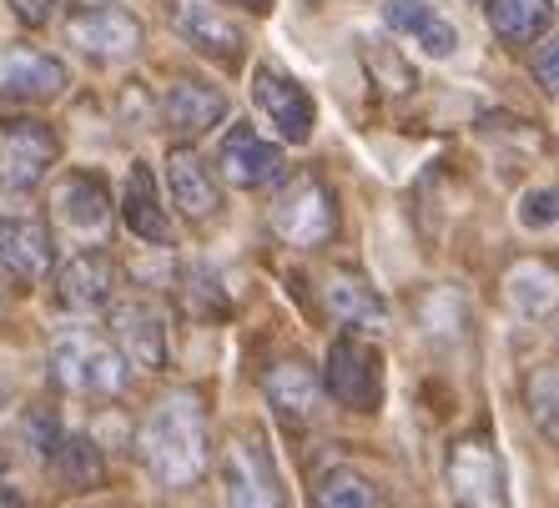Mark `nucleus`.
Returning a JSON list of instances; mask_svg holds the SVG:
<instances>
[{"label":"nucleus","instance_id":"nucleus-14","mask_svg":"<svg viewBox=\"0 0 559 508\" xmlns=\"http://www.w3.org/2000/svg\"><path fill=\"white\" fill-rule=\"evenodd\" d=\"M111 338H117V352L127 363H142L152 373L167 367V323L152 302H117L111 307Z\"/></svg>","mask_w":559,"mask_h":508},{"label":"nucleus","instance_id":"nucleus-21","mask_svg":"<svg viewBox=\"0 0 559 508\" xmlns=\"http://www.w3.org/2000/svg\"><path fill=\"white\" fill-rule=\"evenodd\" d=\"M56 262V242L51 232L31 217H5L0 222V267L21 282H40V277L51 273Z\"/></svg>","mask_w":559,"mask_h":508},{"label":"nucleus","instance_id":"nucleus-3","mask_svg":"<svg viewBox=\"0 0 559 508\" xmlns=\"http://www.w3.org/2000/svg\"><path fill=\"white\" fill-rule=\"evenodd\" d=\"M222 504L227 508H287L273 448L258 428H237L222 448Z\"/></svg>","mask_w":559,"mask_h":508},{"label":"nucleus","instance_id":"nucleus-36","mask_svg":"<svg viewBox=\"0 0 559 508\" xmlns=\"http://www.w3.org/2000/svg\"><path fill=\"white\" fill-rule=\"evenodd\" d=\"M5 403H11V383L0 378V408H5Z\"/></svg>","mask_w":559,"mask_h":508},{"label":"nucleus","instance_id":"nucleus-37","mask_svg":"<svg viewBox=\"0 0 559 508\" xmlns=\"http://www.w3.org/2000/svg\"><path fill=\"white\" fill-rule=\"evenodd\" d=\"M0 469H5V458H0Z\"/></svg>","mask_w":559,"mask_h":508},{"label":"nucleus","instance_id":"nucleus-24","mask_svg":"<svg viewBox=\"0 0 559 508\" xmlns=\"http://www.w3.org/2000/svg\"><path fill=\"white\" fill-rule=\"evenodd\" d=\"M484 15H489V31H495L504 46L524 51V46L549 36V26H555V0H484Z\"/></svg>","mask_w":559,"mask_h":508},{"label":"nucleus","instance_id":"nucleus-25","mask_svg":"<svg viewBox=\"0 0 559 508\" xmlns=\"http://www.w3.org/2000/svg\"><path fill=\"white\" fill-rule=\"evenodd\" d=\"M418 327H424L433 342H443V348H449L454 338H464V332H468L464 298H459L454 287H429V292L418 298Z\"/></svg>","mask_w":559,"mask_h":508},{"label":"nucleus","instance_id":"nucleus-15","mask_svg":"<svg viewBox=\"0 0 559 508\" xmlns=\"http://www.w3.org/2000/svg\"><path fill=\"white\" fill-rule=\"evenodd\" d=\"M504 302L520 317H549L559 313V262L545 252L514 257L504 267Z\"/></svg>","mask_w":559,"mask_h":508},{"label":"nucleus","instance_id":"nucleus-16","mask_svg":"<svg viewBox=\"0 0 559 508\" xmlns=\"http://www.w3.org/2000/svg\"><path fill=\"white\" fill-rule=\"evenodd\" d=\"M262 398L287 418V423H312L318 408H323V383L302 358H277L267 373H262Z\"/></svg>","mask_w":559,"mask_h":508},{"label":"nucleus","instance_id":"nucleus-2","mask_svg":"<svg viewBox=\"0 0 559 508\" xmlns=\"http://www.w3.org/2000/svg\"><path fill=\"white\" fill-rule=\"evenodd\" d=\"M267 222H273L277 242L312 252L338 237V196H333V186L318 171H298V177H287L277 186L273 207H267Z\"/></svg>","mask_w":559,"mask_h":508},{"label":"nucleus","instance_id":"nucleus-28","mask_svg":"<svg viewBox=\"0 0 559 508\" xmlns=\"http://www.w3.org/2000/svg\"><path fill=\"white\" fill-rule=\"evenodd\" d=\"M312 508H378V488L358 469H328L312 483Z\"/></svg>","mask_w":559,"mask_h":508},{"label":"nucleus","instance_id":"nucleus-30","mask_svg":"<svg viewBox=\"0 0 559 508\" xmlns=\"http://www.w3.org/2000/svg\"><path fill=\"white\" fill-rule=\"evenodd\" d=\"M368 71H373V76L383 71V76H389V81H383L389 92H414V86H418V76L408 71L404 61H399V51H393V46H378V51H368Z\"/></svg>","mask_w":559,"mask_h":508},{"label":"nucleus","instance_id":"nucleus-1","mask_svg":"<svg viewBox=\"0 0 559 508\" xmlns=\"http://www.w3.org/2000/svg\"><path fill=\"white\" fill-rule=\"evenodd\" d=\"M142 463L162 488H192L207 473L212 433L197 392H167L142 423Z\"/></svg>","mask_w":559,"mask_h":508},{"label":"nucleus","instance_id":"nucleus-5","mask_svg":"<svg viewBox=\"0 0 559 508\" xmlns=\"http://www.w3.org/2000/svg\"><path fill=\"white\" fill-rule=\"evenodd\" d=\"M51 373L61 388L92 398H121L131 383V363L96 332H66L51 348Z\"/></svg>","mask_w":559,"mask_h":508},{"label":"nucleus","instance_id":"nucleus-10","mask_svg":"<svg viewBox=\"0 0 559 508\" xmlns=\"http://www.w3.org/2000/svg\"><path fill=\"white\" fill-rule=\"evenodd\" d=\"M171 26L192 51H202L217 65H242L248 56V36L217 0H171Z\"/></svg>","mask_w":559,"mask_h":508},{"label":"nucleus","instance_id":"nucleus-8","mask_svg":"<svg viewBox=\"0 0 559 508\" xmlns=\"http://www.w3.org/2000/svg\"><path fill=\"white\" fill-rule=\"evenodd\" d=\"M66 40L86 51L92 61H131V56L142 51V21L117 5V0H96V5H76V11L66 15Z\"/></svg>","mask_w":559,"mask_h":508},{"label":"nucleus","instance_id":"nucleus-13","mask_svg":"<svg viewBox=\"0 0 559 508\" xmlns=\"http://www.w3.org/2000/svg\"><path fill=\"white\" fill-rule=\"evenodd\" d=\"M217 171L237 192L267 186L273 177H283V146L262 142L258 131H252V121H233V131H227L217 146Z\"/></svg>","mask_w":559,"mask_h":508},{"label":"nucleus","instance_id":"nucleus-6","mask_svg":"<svg viewBox=\"0 0 559 508\" xmlns=\"http://www.w3.org/2000/svg\"><path fill=\"white\" fill-rule=\"evenodd\" d=\"M328 398L353 413H378L383 408V352L368 338H353V332H338L333 348H328L323 378Z\"/></svg>","mask_w":559,"mask_h":508},{"label":"nucleus","instance_id":"nucleus-18","mask_svg":"<svg viewBox=\"0 0 559 508\" xmlns=\"http://www.w3.org/2000/svg\"><path fill=\"white\" fill-rule=\"evenodd\" d=\"M167 192H171V202L192 217V222H212V217L222 211L217 182H212L207 161L197 157L192 146H171L167 152Z\"/></svg>","mask_w":559,"mask_h":508},{"label":"nucleus","instance_id":"nucleus-23","mask_svg":"<svg viewBox=\"0 0 559 508\" xmlns=\"http://www.w3.org/2000/svg\"><path fill=\"white\" fill-rule=\"evenodd\" d=\"M121 217H127L131 237H142L146 247H167L171 242L167 207H162V196H156V177L146 161H131L127 192H121Z\"/></svg>","mask_w":559,"mask_h":508},{"label":"nucleus","instance_id":"nucleus-12","mask_svg":"<svg viewBox=\"0 0 559 508\" xmlns=\"http://www.w3.org/2000/svg\"><path fill=\"white\" fill-rule=\"evenodd\" d=\"M323 298H328V307H333V317L348 327L353 338H383L389 323H393L383 292H378L358 267H333L328 282H323Z\"/></svg>","mask_w":559,"mask_h":508},{"label":"nucleus","instance_id":"nucleus-9","mask_svg":"<svg viewBox=\"0 0 559 508\" xmlns=\"http://www.w3.org/2000/svg\"><path fill=\"white\" fill-rule=\"evenodd\" d=\"M252 106L277 126V136L293 146L312 142V121H318V106H312L308 86L293 81L277 65H252Z\"/></svg>","mask_w":559,"mask_h":508},{"label":"nucleus","instance_id":"nucleus-35","mask_svg":"<svg viewBox=\"0 0 559 508\" xmlns=\"http://www.w3.org/2000/svg\"><path fill=\"white\" fill-rule=\"evenodd\" d=\"M0 508H26V504H21V494H11V488H0Z\"/></svg>","mask_w":559,"mask_h":508},{"label":"nucleus","instance_id":"nucleus-17","mask_svg":"<svg viewBox=\"0 0 559 508\" xmlns=\"http://www.w3.org/2000/svg\"><path fill=\"white\" fill-rule=\"evenodd\" d=\"M162 117L177 136H202V131L222 126L227 121V92L212 86V81H197V76H177L167 92V106Z\"/></svg>","mask_w":559,"mask_h":508},{"label":"nucleus","instance_id":"nucleus-29","mask_svg":"<svg viewBox=\"0 0 559 508\" xmlns=\"http://www.w3.org/2000/svg\"><path fill=\"white\" fill-rule=\"evenodd\" d=\"M520 227L524 232H545V227H559V186H534L520 202Z\"/></svg>","mask_w":559,"mask_h":508},{"label":"nucleus","instance_id":"nucleus-19","mask_svg":"<svg viewBox=\"0 0 559 508\" xmlns=\"http://www.w3.org/2000/svg\"><path fill=\"white\" fill-rule=\"evenodd\" d=\"M117 292V262L106 252H76V257L61 267L56 277V298L71 313H92V307H106Z\"/></svg>","mask_w":559,"mask_h":508},{"label":"nucleus","instance_id":"nucleus-4","mask_svg":"<svg viewBox=\"0 0 559 508\" xmlns=\"http://www.w3.org/2000/svg\"><path fill=\"white\" fill-rule=\"evenodd\" d=\"M443 479L459 508H509V473H504V453L484 428L464 433L449 444L443 458Z\"/></svg>","mask_w":559,"mask_h":508},{"label":"nucleus","instance_id":"nucleus-32","mask_svg":"<svg viewBox=\"0 0 559 508\" xmlns=\"http://www.w3.org/2000/svg\"><path fill=\"white\" fill-rule=\"evenodd\" d=\"M534 81H539V92H545L549 101H559V36L539 51V61H534Z\"/></svg>","mask_w":559,"mask_h":508},{"label":"nucleus","instance_id":"nucleus-11","mask_svg":"<svg viewBox=\"0 0 559 508\" xmlns=\"http://www.w3.org/2000/svg\"><path fill=\"white\" fill-rule=\"evenodd\" d=\"M66 61L40 46H26V40H11L0 46V101H56L66 92Z\"/></svg>","mask_w":559,"mask_h":508},{"label":"nucleus","instance_id":"nucleus-33","mask_svg":"<svg viewBox=\"0 0 559 508\" xmlns=\"http://www.w3.org/2000/svg\"><path fill=\"white\" fill-rule=\"evenodd\" d=\"M15 11V21H26V26H46L56 15V0H5Z\"/></svg>","mask_w":559,"mask_h":508},{"label":"nucleus","instance_id":"nucleus-26","mask_svg":"<svg viewBox=\"0 0 559 508\" xmlns=\"http://www.w3.org/2000/svg\"><path fill=\"white\" fill-rule=\"evenodd\" d=\"M524 408H530L534 428L559 448V363H534L524 373Z\"/></svg>","mask_w":559,"mask_h":508},{"label":"nucleus","instance_id":"nucleus-22","mask_svg":"<svg viewBox=\"0 0 559 508\" xmlns=\"http://www.w3.org/2000/svg\"><path fill=\"white\" fill-rule=\"evenodd\" d=\"M383 21H389V31L414 40L424 56H433V61H449L459 51V31L433 11L429 0H383Z\"/></svg>","mask_w":559,"mask_h":508},{"label":"nucleus","instance_id":"nucleus-34","mask_svg":"<svg viewBox=\"0 0 559 508\" xmlns=\"http://www.w3.org/2000/svg\"><path fill=\"white\" fill-rule=\"evenodd\" d=\"M237 5H248L252 15H267V11H273V5H277V0H237Z\"/></svg>","mask_w":559,"mask_h":508},{"label":"nucleus","instance_id":"nucleus-27","mask_svg":"<svg viewBox=\"0 0 559 508\" xmlns=\"http://www.w3.org/2000/svg\"><path fill=\"white\" fill-rule=\"evenodd\" d=\"M51 463L66 479V488H96V483L106 479V458H102V448H96V438H86V433L61 438L56 453H51Z\"/></svg>","mask_w":559,"mask_h":508},{"label":"nucleus","instance_id":"nucleus-7","mask_svg":"<svg viewBox=\"0 0 559 508\" xmlns=\"http://www.w3.org/2000/svg\"><path fill=\"white\" fill-rule=\"evenodd\" d=\"M61 142L40 117H0V192H31L56 167Z\"/></svg>","mask_w":559,"mask_h":508},{"label":"nucleus","instance_id":"nucleus-20","mask_svg":"<svg viewBox=\"0 0 559 508\" xmlns=\"http://www.w3.org/2000/svg\"><path fill=\"white\" fill-rule=\"evenodd\" d=\"M56 217L81 237H102L111 227V192L96 171H71L56 186Z\"/></svg>","mask_w":559,"mask_h":508},{"label":"nucleus","instance_id":"nucleus-31","mask_svg":"<svg viewBox=\"0 0 559 508\" xmlns=\"http://www.w3.org/2000/svg\"><path fill=\"white\" fill-rule=\"evenodd\" d=\"M26 438H31V444H36V453H46V458H51V453H56V444H61L66 433H61V423H56V413H51V408H36V413L26 418Z\"/></svg>","mask_w":559,"mask_h":508}]
</instances>
